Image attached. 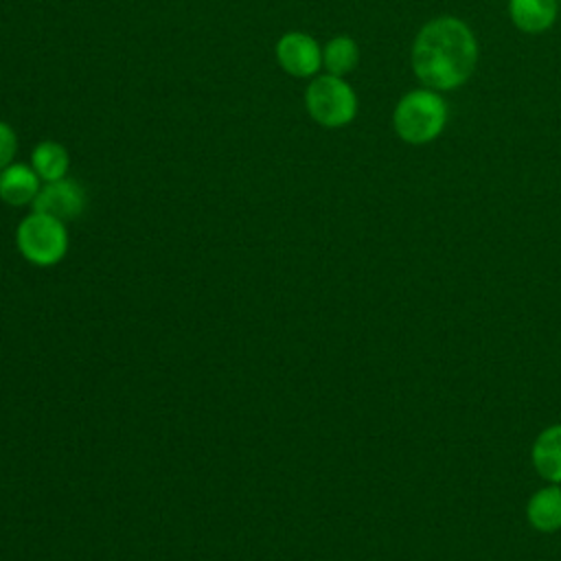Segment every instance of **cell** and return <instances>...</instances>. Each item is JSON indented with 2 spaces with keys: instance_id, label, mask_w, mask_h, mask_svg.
<instances>
[{
  "instance_id": "obj_1",
  "label": "cell",
  "mask_w": 561,
  "mask_h": 561,
  "mask_svg": "<svg viewBox=\"0 0 561 561\" xmlns=\"http://www.w3.org/2000/svg\"><path fill=\"white\" fill-rule=\"evenodd\" d=\"M478 61V42L471 28L458 18H436L427 22L412 46L416 77L436 90L462 85Z\"/></svg>"
},
{
  "instance_id": "obj_2",
  "label": "cell",
  "mask_w": 561,
  "mask_h": 561,
  "mask_svg": "<svg viewBox=\"0 0 561 561\" xmlns=\"http://www.w3.org/2000/svg\"><path fill=\"white\" fill-rule=\"evenodd\" d=\"M392 121L401 140L425 145L443 131L447 123V105L432 90H414L397 103Z\"/></svg>"
},
{
  "instance_id": "obj_3",
  "label": "cell",
  "mask_w": 561,
  "mask_h": 561,
  "mask_svg": "<svg viewBox=\"0 0 561 561\" xmlns=\"http://www.w3.org/2000/svg\"><path fill=\"white\" fill-rule=\"evenodd\" d=\"M15 243L26 261H31L33 265L48 267L66 256L68 230L61 219L33 210L20 221L15 230Z\"/></svg>"
},
{
  "instance_id": "obj_4",
  "label": "cell",
  "mask_w": 561,
  "mask_h": 561,
  "mask_svg": "<svg viewBox=\"0 0 561 561\" xmlns=\"http://www.w3.org/2000/svg\"><path fill=\"white\" fill-rule=\"evenodd\" d=\"M305 107L309 116L329 129L348 125L357 114V96L344 77L320 75L305 92Z\"/></svg>"
},
{
  "instance_id": "obj_5",
  "label": "cell",
  "mask_w": 561,
  "mask_h": 561,
  "mask_svg": "<svg viewBox=\"0 0 561 561\" xmlns=\"http://www.w3.org/2000/svg\"><path fill=\"white\" fill-rule=\"evenodd\" d=\"M276 61L296 79L316 77L322 68V48L311 35L302 31H287L276 42Z\"/></svg>"
},
{
  "instance_id": "obj_6",
  "label": "cell",
  "mask_w": 561,
  "mask_h": 561,
  "mask_svg": "<svg viewBox=\"0 0 561 561\" xmlns=\"http://www.w3.org/2000/svg\"><path fill=\"white\" fill-rule=\"evenodd\" d=\"M85 204H88V197L83 186L70 178H61L55 182H44V186L39 188L33 202V210L68 221L79 217L85 210Z\"/></svg>"
},
{
  "instance_id": "obj_7",
  "label": "cell",
  "mask_w": 561,
  "mask_h": 561,
  "mask_svg": "<svg viewBox=\"0 0 561 561\" xmlns=\"http://www.w3.org/2000/svg\"><path fill=\"white\" fill-rule=\"evenodd\" d=\"M42 180L31 164L11 162L0 171V199L11 206L33 204Z\"/></svg>"
},
{
  "instance_id": "obj_8",
  "label": "cell",
  "mask_w": 561,
  "mask_h": 561,
  "mask_svg": "<svg viewBox=\"0 0 561 561\" xmlns=\"http://www.w3.org/2000/svg\"><path fill=\"white\" fill-rule=\"evenodd\" d=\"M508 11L517 28L541 33L552 26L557 18V0H511Z\"/></svg>"
},
{
  "instance_id": "obj_9",
  "label": "cell",
  "mask_w": 561,
  "mask_h": 561,
  "mask_svg": "<svg viewBox=\"0 0 561 561\" xmlns=\"http://www.w3.org/2000/svg\"><path fill=\"white\" fill-rule=\"evenodd\" d=\"M533 465L546 480L561 482V425H552L537 436Z\"/></svg>"
},
{
  "instance_id": "obj_10",
  "label": "cell",
  "mask_w": 561,
  "mask_h": 561,
  "mask_svg": "<svg viewBox=\"0 0 561 561\" xmlns=\"http://www.w3.org/2000/svg\"><path fill=\"white\" fill-rule=\"evenodd\" d=\"M526 517L541 533L561 528V489L546 486L537 491L526 506Z\"/></svg>"
},
{
  "instance_id": "obj_11",
  "label": "cell",
  "mask_w": 561,
  "mask_h": 561,
  "mask_svg": "<svg viewBox=\"0 0 561 561\" xmlns=\"http://www.w3.org/2000/svg\"><path fill=\"white\" fill-rule=\"evenodd\" d=\"M31 167L42 182H55L66 178L70 167L68 149L55 140H42L33 147Z\"/></svg>"
},
{
  "instance_id": "obj_12",
  "label": "cell",
  "mask_w": 561,
  "mask_h": 561,
  "mask_svg": "<svg viewBox=\"0 0 561 561\" xmlns=\"http://www.w3.org/2000/svg\"><path fill=\"white\" fill-rule=\"evenodd\" d=\"M359 61V48L357 42L348 35H337L327 42L322 48V66L327 68L329 75L344 77L348 75Z\"/></svg>"
},
{
  "instance_id": "obj_13",
  "label": "cell",
  "mask_w": 561,
  "mask_h": 561,
  "mask_svg": "<svg viewBox=\"0 0 561 561\" xmlns=\"http://www.w3.org/2000/svg\"><path fill=\"white\" fill-rule=\"evenodd\" d=\"M15 151H18V136L9 123L0 121V171L13 162Z\"/></svg>"
}]
</instances>
